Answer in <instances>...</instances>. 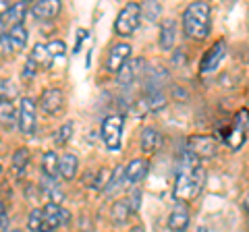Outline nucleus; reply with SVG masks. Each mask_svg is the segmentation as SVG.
Returning a JSON list of instances; mask_svg holds the SVG:
<instances>
[{"label": "nucleus", "instance_id": "412c9836", "mask_svg": "<svg viewBox=\"0 0 249 232\" xmlns=\"http://www.w3.org/2000/svg\"><path fill=\"white\" fill-rule=\"evenodd\" d=\"M40 191L46 193V195L50 197V203H58L60 205V201H62V193L60 189L56 187V182H54V179H50V176H42V182H40Z\"/></svg>", "mask_w": 249, "mask_h": 232}, {"label": "nucleus", "instance_id": "2eb2a0df", "mask_svg": "<svg viewBox=\"0 0 249 232\" xmlns=\"http://www.w3.org/2000/svg\"><path fill=\"white\" fill-rule=\"evenodd\" d=\"M175 42H177V25L173 19H164L160 23V46L164 50L175 48Z\"/></svg>", "mask_w": 249, "mask_h": 232}, {"label": "nucleus", "instance_id": "f257e3e1", "mask_svg": "<svg viewBox=\"0 0 249 232\" xmlns=\"http://www.w3.org/2000/svg\"><path fill=\"white\" fill-rule=\"evenodd\" d=\"M204 187V168H201V160L191 153L189 149L183 151L178 158V168H177V179H175V189L173 195L177 201L187 203L193 201Z\"/></svg>", "mask_w": 249, "mask_h": 232}, {"label": "nucleus", "instance_id": "bb28decb", "mask_svg": "<svg viewBox=\"0 0 249 232\" xmlns=\"http://www.w3.org/2000/svg\"><path fill=\"white\" fill-rule=\"evenodd\" d=\"M27 162H29V151H27L25 148H19L17 151L13 153V170H15V172H17L19 176L25 172Z\"/></svg>", "mask_w": 249, "mask_h": 232}, {"label": "nucleus", "instance_id": "f704fd0d", "mask_svg": "<svg viewBox=\"0 0 249 232\" xmlns=\"http://www.w3.org/2000/svg\"><path fill=\"white\" fill-rule=\"evenodd\" d=\"M17 94V91H15V87H13V83L11 81H2V99L4 102H11V98Z\"/></svg>", "mask_w": 249, "mask_h": 232}, {"label": "nucleus", "instance_id": "39448f33", "mask_svg": "<svg viewBox=\"0 0 249 232\" xmlns=\"http://www.w3.org/2000/svg\"><path fill=\"white\" fill-rule=\"evenodd\" d=\"M17 122L23 135H31L36 129V104L31 98H23L19 104V114H17Z\"/></svg>", "mask_w": 249, "mask_h": 232}, {"label": "nucleus", "instance_id": "6ab92c4d", "mask_svg": "<svg viewBox=\"0 0 249 232\" xmlns=\"http://www.w3.org/2000/svg\"><path fill=\"white\" fill-rule=\"evenodd\" d=\"M29 56L36 60V65L40 66V68H48V66L52 65V60H54L52 52L48 50V44H37L36 48H34V52L29 54Z\"/></svg>", "mask_w": 249, "mask_h": 232}, {"label": "nucleus", "instance_id": "37998d69", "mask_svg": "<svg viewBox=\"0 0 249 232\" xmlns=\"http://www.w3.org/2000/svg\"><path fill=\"white\" fill-rule=\"evenodd\" d=\"M11 232H19V230H11Z\"/></svg>", "mask_w": 249, "mask_h": 232}, {"label": "nucleus", "instance_id": "72a5a7b5", "mask_svg": "<svg viewBox=\"0 0 249 232\" xmlns=\"http://www.w3.org/2000/svg\"><path fill=\"white\" fill-rule=\"evenodd\" d=\"M48 50L52 52V56L56 58V56H62L67 48H65V42H62V40H54V42L48 44Z\"/></svg>", "mask_w": 249, "mask_h": 232}, {"label": "nucleus", "instance_id": "ddd939ff", "mask_svg": "<svg viewBox=\"0 0 249 232\" xmlns=\"http://www.w3.org/2000/svg\"><path fill=\"white\" fill-rule=\"evenodd\" d=\"M60 11V2L58 0H40L31 6V13H34L36 19H52L56 17Z\"/></svg>", "mask_w": 249, "mask_h": 232}, {"label": "nucleus", "instance_id": "6e6552de", "mask_svg": "<svg viewBox=\"0 0 249 232\" xmlns=\"http://www.w3.org/2000/svg\"><path fill=\"white\" fill-rule=\"evenodd\" d=\"M129 56H131V46L129 44H116L112 46V50L108 52V60H106V68L110 73H119L121 68L129 63Z\"/></svg>", "mask_w": 249, "mask_h": 232}, {"label": "nucleus", "instance_id": "a19ab883", "mask_svg": "<svg viewBox=\"0 0 249 232\" xmlns=\"http://www.w3.org/2000/svg\"><path fill=\"white\" fill-rule=\"evenodd\" d=\"M42 232H56V230H42Z\"/></svg>", "mask_w": 249, "mask_h": 232}, {"label": "nucleus", "instance_id": "5701e85b", "mask_svg": "<svg viewBox=\"0 0 249 232\" xmlns=\"http://www.w3.org/2000/svg\"><path fill=\"white\" fill-rule=\"evenodd\" d=\"M142 65H143V63H142L139 58H137V60H129V63L119 71V83H121V85H129V83L137 77V73H139L137 66H142Z\"/></svg>", "mask_w": 249, "mask_h": 232}, {"label": "nucleus", "instance_id": "423d86ee", "mask_svg": "<svg viewBox=\"0 0 249 232\" xmlns=\"http://www.w3.org/2000/svg\"><path fill=\"white\" fill-rule=\"evenodd\" d=\"M187 145H189V151L196 153L199 160L212 158L216 153V141H214V137H210V135H191L187 139Z\"/></svg>", "mask_w": 249, "mask_h": 232}, {"label": "nucleus", "instance_id": "b1692460", "mask_svg": "<svg viewBox=\"0 0 249 232\" xmlns=\"http://www.w3.org/2000/svg\"><path fill=\"white\" fill-rule=\"evenodd\" d=\"M247 133V129H243V127H239V125H235L232 127L229 133H227V137H224V141H227V145L231 149H239L241 145L245 143V135Z\"/></svg>", "mask_w": 249, "mask_h": 232}, {"label": "nucleus", "instance_id": "4be33fe9", "mask_svg": "<svg viewBox=\"0 0 249 232\" xmlns=\"http://www.w3.org/2000/svg\"><path fill=\"white\" fill-rule=\"evenodd\" d=\"M9 40H11V46H13V52L23 50V48H25V44H27V27L25 25L11 27Z\"/></svg>", "mask_w": 249, "mask_h": 232}, {"label": "nucleus", "instance_id": "79ce46f5", "mask_svg": "<svg viewBox=\"0 0 249 232\" xmlns=\"http://www.w3.org/2000/svg\"><path fill=\"white\" fill-rule=\"evenodd\" d=\"M199 232H206V228H199Z\"/></svg>", "mask_w": 249, "mask_h": 232}, {"label": "nucleus", "instance_id": "7c9ffc66", "mask_svg": "<svg viewBox=\"0 0 249 232\" xmlns=\"http://www.w3.org/2000/svg\"><path fill=\"white\" fill-rule=\"evenodd\" d=\"M142 197H143V193H142V189H133L129 193V197H127V201H129V205H131V212H139V207H142Z\"/></svg>", "mask_w": 249, "mask_h": 232}, {"label": "nucleus", "instance_id": "393cba45", "mask_svg": "<svg viewBox=\"0 0 249 232\" xmlns=\"http://www.w3.org/2000/svg\"><path fill=\"white\" fill-rule=\"evenodd\" d=\"M129 214H133V212H131V205H129V201H127V199L114 201V205H112V220H114L116 224L127 222Z\"/></svg>", "mask_w": 249, "mask_h": 232}, {"label": "nucleus", "instance_id": "0eeeda50", "mask_svg": "<svg viewBox=\"0 0 249 232\" xmlns=\"http://www.w3.org/2000/svg\"><path fill=\"white\" fill-rule=\"evenodd\" d=\"M69 218H71V214L67 210H62L58 203L44 205V228L42 230H54L60 224H69Z\"/></svg>", "mask_w": 249, "mask_h": 232}, {"label": "nucleus", "instance_id": "9b49d317", "mask_svg": "<svg viewBox=\"0 0 249 232\" xmlns=\"http://www.w3.org/2000/svg\"><path fill=\"white\" fill-rule=\"evenodd\" d=\"M147 168H150L147 160L137 158L133 162H129V164H127V172H124V184H135L139 181H143L145 174H147Z\"/></svg>", "mask_w": 249, "mask_h": 232}, {"label": "nucleus", "instance_id": "c85d7f7f", "mask_svg": "<svg viewBox=\"0 0 249 232\" xmlns=\"http://www.w3.org/2000/svg\"><path fill=\"white\" fill-rule=\"evenodd\" d=\"M27 228L34 230V232H42V228H44V210H34L29 214Z\"/></svg>", "mask_w": 249, "mask_h": 232}, {"label": "nucleus", "instance_id": "f03ea898", "mask_svg": "<svg viewBox=\"0 0 249 232\" xmlns=\"http://www.w3.org/2000/svg\"><path fill=\"white\" fill-rule=\"evenodd\" d=\"M210 17H212V9L208 2H191L183 13L185 35L197 42L206 40L210 33Z\"/></svg>", "mask_w": 249, "mask_h": 232}, {"label": "nucleus", "instance_id": "20e7f679", "mask_svg": "<svg viewBox=\"0 0 249 232\" xmlns=\"http://www.w3.org/2000/svg\"><path fill=\"white\" fill-rule=\"evenodd\" d=\"M121 137H123V118L121 116H106L102 122V139L106 148L116 151L121 148Z\"/></svg>", "mask_w": 249, "mask_h": 232}, {"label": "nucleus", "instance_id": "2f4dec72", "mask_svg": "<svg viewBox=\"0 0 249 232\" xmlns=\"http://www.w3.org/2000/svg\"><path fill=\"white\" fill-rule=\"evenodd\" d=\"M71 135H73V122H67V125H62V127L58 129V133H56V143H58V145H65L69 139H71Z\"/></svg>", "mask_w": 249, "mask_h": 232}, {"label": "nucleus", "instance_id": "f3484780", "mask_svg": "<svg viewBox=\"0 0 249 232\" xmlns=\"http://www.w3.org/2000/svg\"><path fill=\"white\" fill-rule=\"evenodd\" d=\"M25 15H27V4H25V2H15V4L11 6V11L2 17V25H4L6 21H9L13 27L23 25V19H25Z\"/></svg>", "mask_w": 249, "mask_h": 232}, {"label": "nucleus", "instance_id": "c756f323", "mask_svg": "<svg viewBox=\"0 0 249 232\" xmlns=\"http://www.w3.org/2000/svg\"><path fill=\"white\" fill-rule=\"evenodd\" d=\"M142 11H143V15L147 19L156 21V19H158V15H160V11H162V6L158 2H154V0H147V2L142 4Z\"/></svg>", "mask_w": 249, "mask_h": 232}, {"label": "nucleus", "instance_id": "1a4fd4ad", "mask_svg": "<svg viewBox=\"0 0 249 232\" xmlns=\"http://www.w3.org/2000/svg\"><path fill=\"white\" fill-rule=\"evenodd\" d=\"M224 54H227V46H224V42H216L212 48L208 50L204 63H201V73H204V75L214 73L216 68H218V65L222 63Z\"/></svg>", "mask_w": 249, "mask_h": 232}, {"label": "nucleus", "instance_id": "c9c22d12", "mask_svg": "<svg viewBox=\"0 0 249 232\" xmlns=\"http://www.w3.org/2000/svg\"><path fill=\"white\" fill-rule=\"evenodd\" d=\"M0 232H9V215H6V207H0Z\"/></svg>", "mask_w": 249, "mask_h": 232}, {"label": "nucleus", "instance_id": "cd10ccee", "mask_svg": "<svg viewBox=\"0 0 249 232\" xmlns=\"http://www.w3.org/2000/svg\"><path fill=\"white\" fill-rule=\"evenodd\" d=\"M0 116H2V125L9 127V129L13 127L15 120H19L17 116H15V112H13V104L4 102V99H2V104H0Z\"/></svg>", "mask_w": 249, "mask_h": 232}, {"label": "nucleus", "instance_id": "a878e982", "mask_svg": "<svg viewBox=\"0 0 249 232\" xmlns=\"http://www.w3.org/2000/svg\"><path fill=\"white\" fill-rule=\"evenodd\" d=\"M124 172H127V166H116L114 168V172H112V179L110 182H108V187H106V195H112L114 191H119L123 184H124Z\"/></svg>", "mask_w": 249, "mask_h": 232}, {"label": "nucleus", "instance_id": "7ed1b4c3", "mask_svg": "<svg viewBox=\"0 0 249 232\" xmlns=\"http://www.w3.org/2000/svg\"><path fill=\"white\" fill-rule=\"evenodd\" d=\"M142 4L137 2H129L124 9L119 13V17L114 21V29L119 35H131L135 33V29L139 27V23H142Z\"/></svg>", "mask_w": 249, "mask_h": 232}, {"label": "nucleus", "instance_id": "f8f14e48", "mask_svg": "<svg viewBox=\"0 0 249 232\" xmlns=\"http://www.w3.org/2000/svg\"><path fill=\"white\" fill-rule=\"evenodd\" d=\"M187 224H189V212H187L185 203L178 201V203L175 205V210L170 212V215H168V226H170V230H175V232H183L187 228Z\"/></svg>", "mask_w": 249, "mask_h": 232}, {"label": "nucleus", "instance_id": "aec40b11", "mask_svg": "<svg viewBox=\"0 0 249 232\" xmlns=\"http://www.w3.org/2000/svg\"><path fill=\"white\" fill-rule=\"evenodd\" d=\"M77 166H79V162H77V158L73 156V153H65V156L60 158V176L65 181L75 179Z\"/></svg>", "mask_w": 249, "mask_h": 232}, {"label": "nucleus", "instance_id": "a211bd4d", "mask_svg": "<svg viewBox=\"0 0 249 232\" xmlns=\"http://www.w3.org/2000/svg\"><path fill=\"white\" fill-rule=\"evenodd\" d=\"M166 99L164 96L160 94V91H150L142 102H139V112H147V110H160V108H164Z\"/></svg>", "mask_w": 249, "mask_h": 232}, {"label": "nucleus", "instance_id": "ea45409f", "mask_svg": "<svg viewBox=\"0 0 249 232\" xmlns=\"http://www.w3.org/2000/svg\"><path fill=\"white\" fill-rule=\"evenodd\" d=\"M245 210H247V212H249V195H247V197H245Z\"/></svg>", "mask_w": 249, "mask_h": 232}, {"label": "nucleus", "instance_id": "c03bdc74", "mask_svg": "<svg viewBox=\"0 0 249 232\" xmlns=\"http://www.w3.org/2000/svg\"><path fill=\"white\" fill-rule=\"evenodd\" d=\"M247 228H249V222H247Z\"/></svg>", "mask_w": 249, "mask_h": 232}, {"label": "nucleus", "instance_id": "4468645a", "mask_svg": "<svg viewBox=\"0 0 249 232\" xmlns=\"http://www.w3.org/2000/svg\"><path fill=\"white\" fill-rule=\"evenodd\" d=\"M162 145V135L156 131L154 127H143L142 129V149L145 153H154L158 151Z\"/></svg>", "mask_w": 249, "mask_h": 232}, {"label": "nucleus", "instance_id": "58836bf2", "mask_svg": "<svg viewBox=\"0 0 249 232\" xmlns=\"http://www.w3.org/2000/svg\"><path fill=\"white\" fill-rule=\"evenodd\" d=\"M131 232H145L143 226H135V228H131Z\"/></svg>", "mask_w": 249, "mask_h": 232}, {"label": "nucleus", "instance_id": "9d476101", "mask_svg": "<svg viewBox=\"0 0 249 232\" xmlns=\"http://www.w3.org/2000/svg\"><path fill=\"white\" fill-rule=\"evenodd\" d=\"M62 102H65V96H62L60 89H46L44 94L40 96V108L46 112V114H56L60 108H62Z\"/></svg>", "mask_w": 249, "mask_h": 232}, {"label": "nucleus", "instance_id": "e433bc0d", "mask_svg": "<svg viewBox=\"0 0 249 232\" xmlns=\"http://www.w3.org/2000/svg\"><path fill=\"white\" fill-rule=\"evenodd\" d=\"M13 52V46H11V40H9V33L2 32V54H9Z\"/></svg>", "mask_w": 249, "mask_h": 232}, {"label": "nucleus", "instance_id": "473e14b6", "mask_svg": "<svg viewBox=\"0 0 249 232\" xmlns=\"http://www.w3.org/2000/svg\"><path fill=\"white\" fill-rule=\"evenodd\" d=\"M37 68H40V66H37V65H36V60L29 56V58H27V63H25V66H23V73H21V75H23V79H31V77L36 75Z\"/></svg>", "mask_w": 249, "mask_h": 232}, {"label": "nucleus", "instance_id": "4c0bfd02", "mask_svg": "<svg viewBox=\"0 0 249 232\" xmlns=\"http://www.w3.org/2000/svg\"><path fill=\"white\" fill-rule=\"evenodd\" d=\"M0 11H2V17H4V15H6V13H9V11H11V6H9V4H6V0H2V2H0Z\"/></svg>", "mask_w": 249, "mask_h": 232}, {"label": "nucleus", "instance_id": "dca6fc26", "mask_svg": "<svg viewBox=\"0 0 249 232\" xmlns=\"http://www.w3.org/2000/svg\"><path fill=\"white\" fill-rule=\"evenodd\" d=\"M42 172L50 179H56L60 174V160L56 156V151H46L42 158Z\"/></svg>", "mask_w": 249, "mask_h": 232}]
</instances>
